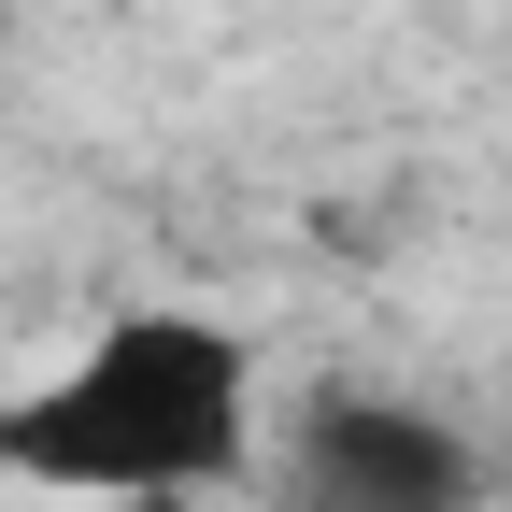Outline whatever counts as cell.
Returning <instances> with one entry per match:
<instances>
[{
    "label": "cell",
    "mask_w": 512,
    "mask_h": 512,
    "mask_svg": "<svg viewBox=\"0 0 512 512\" xmlns=\"http://www.w3.org/2000/svg\"><path fill=\"white\" fill-rule=\"evenodd\" d=\"M498 441L399 384H313L285 427V512H484Z\"/></svg>",
    "instance_id": "cell-2"
},
{
    "label": "cell",
    "mask_w": 512,
    "mask_h": 512,
    "mask_svg": "<svg viewBox=\"0 0 512 512\" xmlns=\"http://www.w3.org/2000/svg\"><path fill=\"white\" fill-rule=\"evenodd\" d=\"M242 456H256V342L185 299L86 328L43 384L0 399V484H43V498L171 512L242 484Z\"/></svg>",
    "instance_id": "cell-1"
},
{
    "label": "cell",
    "mask_w": 512,
    "mask_h": 512,
    "mask_svg": "<svg viewBox=\"0 0 512 512\" xmlns=\"http://www.w3.org/2000/svg\"><path fill=\"white\" fill-rule=\"evenodd\" d=\"M0 29H15V15H0Z\"/></svg>",
    "instance_id": "cell-3"
}]
</instances>
